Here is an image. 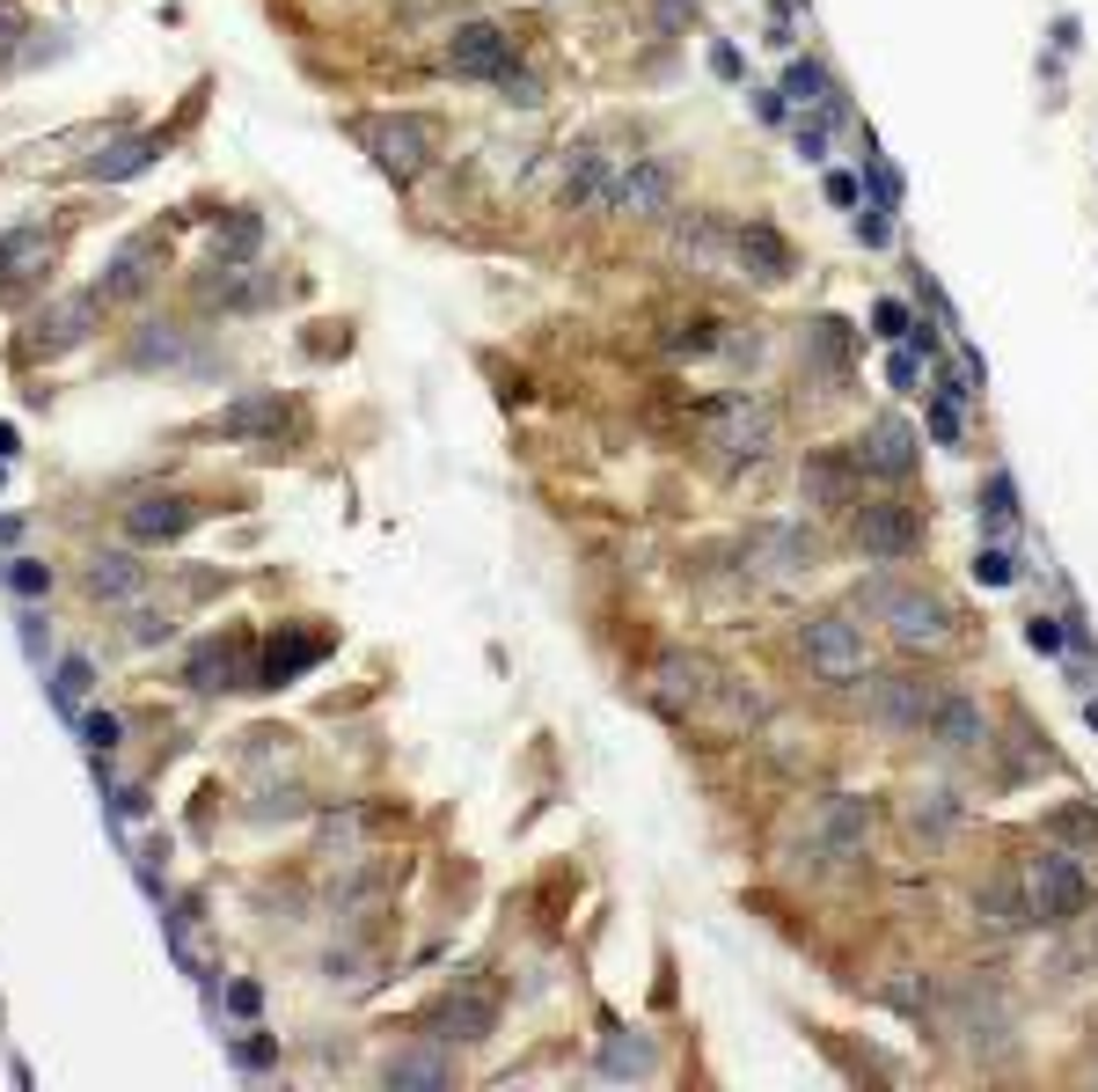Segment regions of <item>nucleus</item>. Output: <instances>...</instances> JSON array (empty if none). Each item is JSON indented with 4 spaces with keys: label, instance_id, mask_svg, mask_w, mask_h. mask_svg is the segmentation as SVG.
Segmentation results:
<instances>
[{
    "label": "nucleus",
    "instance_id": "f257e3e1",
    "mask_svg": "<svg viewBox=\"0 0 1098 1092\" xmlns=\"http://www.w3.org/2000/svg\"><path fill=\"white\" fill-rule=\"evenodd\" d=\"M857 609H872L879 624L894 630L901 653H952L960 645V601L945 587H923V580H872L857 587Z\"/></svg>",
    "mask_w": 1098,
    "mask_h": 1092
},
{
    "label": "nucleus",
    "instance_id": "f03ea898",
    "mask_svg": "<svg viewBox=\"0 0 1098 1092\" xmlns=\"http://www.w3.org/2000/svg\"><path fill=\"white\" fill-rule=\"evenodd\" d=\"M103 316H111V301L103 287H74V294H52L30 308V323L15 337V352H23V367H52V360H67V352H82L96 345L103 331Z\"/></svg>",
    "mask_w": 1098,
    "mask_h": 1092
},
{
    "label": "nucleus",
    "instance_id": "7ed1b4c3",
    "mask_svg": "<svg viewBox=\"0 0 1098 1092\" xmlns=\"http://www.w3.org/2000/svg\"><path fill=\"white\" fill-rule=\"evenodd\" d=\"M937 704H945V682L931 668H887L864 674V726L887 733V741H923L931 733Z\"/></svg>",
    "mask_w": 1098,
    "mask_h": 1092
},
{
    "label": "nucleus",
    "instance_id": "20e7f679",
    "mask_svg": "<svg viewBox=\"0 0 1098 1092\" xmlns=\"http://www.w3.org/2000/svg\"><path fill=\"white\" fill-rule=\"evenodd\" d=\"M937 1027L945 1034H960V1049L975 1055H1004L1018 1034V1011L1004 998V982H989V975H960L945 998H937Z\"/></svg>",
    "mask_w": 1098,
    "mask_h": 1092
},
{
    "label": "nucleus",
    "instance_id": "39448f33",
    "mask_svg": "<svg viewBox=\"0 0 1098 1092\" xmlns=\"http://www.w3.org/2000/svg\"><path fill=\"white\" fill-rule=\"evenodd\" d=\"M352 140L374 155L381 176L418 184L433 169V155H440V118H425V111H381V118H352Z\"/></svg>",
    "mask_w": 1098,
    "mask_h": 1092
},
{
    "label": "nucleus",
    "instance_id": "423d86ee",
    "mask_svg": "<svg viewBox=\"0 0 1098 1092\" xmlns=\"http://www.w3.org/2000/svg\"><path fill=\"white\" fill-rule=\"evenodd\" d=\"M1018 880H1025V902H1033V924H1048V931L1077 924V917L1092 909V873H1084V858L1062 850L1055 836L1018 865Z\"/></svg>",
    "mask_w": 1098,
    "mask_h": 1092
},
{
    "label": "nucleus",
    "instance_id": "0eeeda50",
    "mask_svg": "<svg viewBox=\"0 0 1098 1092\" xmlns=\"http://www.w3.org/2000/svg\"><path fill=\"white\" fill-rule=\"evenodd\" d=\"M293 294H301V279H279L264 264H205L191 279V308L199 316H272Z\"/></svg>",
    "mask_w": 1098,
    "mask_h": 1092
},
{
    "label": "nucleus",
    "instance_id": "6e6552de",
    "mask_svg": "<svg viewBox=\"0 0 1098 1092\" xmlns=\"http://www.w3.org/2000/svg\"><path fill=\"white\" fill-rule=\"evenodd\" d=\"M184 689L191 697H243V689H264V660H257V638L249 630H213L184 653Z\"/></svg>",
    "mask_w": 1098,
    "mask_h": 1092
},
{
    "label": "nucleus",
    "instance_id": "1a4fd4ad",
    "mask_svg": "<svg viewBox=\"0 0 1098 1092\" xmlns=\"http://www.w3.org/2000/svg\"><path fill=\"white\" fill-rule=\"evenodd\" d=\"M703 425H711V448H718V463H726V469L770 463V448H776V411L762 404V396H755V389H726V396H711Z\"/></svg>",
    "mask_w": 1098,
    "mask_h": 1092
},
{
    "label": "nucleus",
    "instance_id": "9d476101",
    "mask_svg": "<svg viewBox=\"0 0 1098 1092\" xmlns=\"http://www.w3.org/2000/svg\"><path fill=\"white\" fill-rule=\"evenodd\" d=\"M205 440H249V448H264V455H279L286 440L301 433V404L279 396V389H243L228 411H213L199 425Z\"/></svg>",
    "mask_w": 1098,
    "mask_h": 1092
},
{
    "label": "nucleus",
    "instance_id": "9b49d317",
    "mask_svg": "<svg viewBox=\"0 0 1098 1092\" xmlns=\"http://www.w3.org/2000/svg\"><path fill=\"white\" fill-rule=\"evenodd\" d=\"M59 272V235L44 220H15L0 228V308H23V301H44Z\"/></svg>",
    "mask_w": 1098,
    "mask_h": 1092
},
{
    "label": "nucleus",
    "instance_id": "f8f14e48",
    "mask_svg": "<svg viewBox=\"0 0 1098 1092\" xmlns=\"http://www.w3.org/2000/svg\"><path fill=\"white\" fill-rule=\"evenodd\" d=\"M799 653H806V674L820 682H864V624H857L850 609H814L806 624H799Z\"/></svg>",
    "mask_w": 1098,
    "mask_h": 1092
},
{
    "label": "nucleus",
    "instance_id": "ddd939ff",
    "mask_svg": "<svg viewBox=\"0 0 1098 1092\" xmlns=\"http://www.w3.org/2000/svg\"><path fill=\"white\" fill-rule=\"evenodd\" d=\"M923 513L908 499H857L850 506V543L872 557V565H901V557H916L923 550Z\"/></svg>",
    "mask_w": 1098,
    "mask_h": 1092
},
{
    "label": "nucleus",
    "instance_id": "4468645a",
    "mask_svg": "<svg viewBox=\"0 0 1098 1092\" xmlns=\"http://www.w3.org/2000/svg\"><path fill=\"white\" fill-rule=\"evenodd\" d=\"M674 191H682V169L667 162V155H630L609 184V213L652 228V220H674Z\"/></svg>",
    "mask_w": 1098,
    "mask_h": 1092
},
{
    "label": "nucleus",
    "instance_id": "2eb2a0df",
    "mask_svg": "<svg viewBox=\"0 0 1098 1092\" xmlns=\"http://www.w3.org/2000/svg\"><path fill=\"white\" fill-rule=\"evenodd\" d=\"M205 513H213V506H205L199 492H132V499H125V536H132L140 550H169V543H184Z\"/></svg>",
    "mask_w": 1098,
    "mask_h": 1092
},
{
    "label": "nucleus",
    "instance_id": "dca6fc26",
    "mask_svg": "<svg viewBox=\"0 0 1098 1092\" xmlns=\"http://www.w3.org/2000/svg\"><path fill=\"white\" fill-rule=\"evenodd\" d=\"M162 272H169V235L162 228H147V235H125L118 250H111V264H103V301L111 308H125V301H147L155 287H162Z\"/></svg>",
    "mask_w": 1098,
    "mask_h": 1092
},
{
    "label": "nucleus",
    "instance_id": "f3484780",
    "mask_svg": "<svg viewBox=\"0 0 1098 1092\" xmlns=\"http://www.w3.org/2000/svg\"><path fill=\"white\" fill-rule=\"evenodd\" d=\"M850 455H857L864 477H879V484H894V492H901V484L923 469V433H916L908 419H872L850 440Z\"/></svg>",
    "mask_w": 1098,
    "mask_h": 1092
},
{
    "label": "nucleus",
    "instance_id": "a211bd4d",
    "mask_svg": "<svg viewBox=\"0 0 1098 1092\" xmlns=\"http://www.w3.org/2000/svg\"><path fill=\"white\" fill-rule=\"evenodd\" d=\"M440 67L454 82H498L506 67H521V44L506 38L498 23H454L448 44H440Z\"/></svg>",
    "mask_w": 1098,
    "mask_h": 1092
},
{
    "label": "nucleus",
    "instance_id": "6ab92c4d",
    "mask_svg": "<svg viewBox=\"0 0 1098 1092\" xmlns=\"http://www.w3.org/2000/svg\"><path fill=\"white\" fill-rule=\"evenodd\" d=\"M718 682H726V674L711 668L703 653H659V668H652V704H659L667 718L711 712V704H718Z\"/></svg>",
    "mask_w": 1098,
    "mask_h": 1092
},
{
    "label": "nucleus",
    "instance_id": "aec40b11",
    "mask_svg": "<svg viewBox=\"0 0 1098 1092\" xmlns=\"http://www.w3.org/2000/svg\"><path fill=\"white\" fill-rule=\"evenodd\" d=\"M799 499L814 506V513H850L864 499V469H857L850 448H806V463H799Z\"/></svg>",
    "mask_w": 1098,
    "mask_h": 1092
},
{
    "label": "nucleus",
    "instance_id": "412c9836",
    "mask_svg": "<svg viewBox=\"0 0 1098 1092\" xmlns=\"http://www.w3.org/2000/svg\"><path fill=\"white\" fill-rule=\"evenodd\" d=\"M923 741H931V756H945V762H975V756L996 748L989 712H981V697H967V689H945V704H937V718H931Z\"/></svg>",
    "mask_w": 1098,
    "mask_h": 1092
},
{
    "label": "nucleus",
    "instance_id": "4be33fe9",
    "mask_svg": "<svg viewBox=\"0 0 1098 1092\" xmlns=\"http://www.w3.org/2000/svg\"><path fill=\"white\" fill-rule=\"evenodd\" d=\"M425 1027H433L440 1042H454V1049H477V1042L498 1034V990H491V982H454L448 998L433 1005Z\"/></svg>",
    "mask_w": 1098,
    "mask_h": 1092
},
{
    "label": "nucleus",
    "instance_id": "5701e85b",
    "mask_svg": "<svg viewBox=\"0 0 1098 1092\" xmlns=\"http://www.w3.org/2000/svg\"><path fill=\"white\" fill-rule=\"evenodd\" d=\"M732 272L755 279V287H784L799 272V257H791V243L776 235L770 220H732Z\"/></svg>",
    "mask_w": 1098,
    "mask_h": 1092
},
{
    "label": "nucleus",
    "instance_id": "b1692460",
    "mask_svg": "<svg viewBox=\"0 0 1098 1092\" xmlns=\"http://www.w3.org/2000/svg\"><path fill=\"white\" fill-rule=\"evenodd\" d=\"M88 601H111V609H132L140 594L155 587V565H140V550H88L82 565Z\"/></svg>",
    "mask_w": 1098,
    "mask_h": 1092
},
{
    "label": "nucleus",
    "instance_id": "393cba45",
    "mask_svg": "<svg viewBox=\"0 0 1098 1092\" xmlns=\"http://www.w3.org/2000/svg\"><path fill=\"white\" fill-rule=\"evenodd\" d=\"M857 360V331L843 316H814L799 323V375H820V381H843Z\"/></svg>",
    "mask_w": 1098,
    "mask_h": 1092
},
{
    "label": "nucleus",
    "instance_id": "a878e982",
    "mask_svg": "<svg viewBox=\"0 0 1098 1092\" xmlns=\"http://www.w3.org/2000/svg\"><path fill=\"white\" fill-rule=\"evenodd\" d=\"M615 155H601L594 140L586 147H571L565 155V176H557V206L565 213H586V206H609V184H615Z\"/></svg>",
    "mask_w": 1098,
    "mask_h": 1092
},
{
    "label": "nucleus",
    "instance_id": "bb28decb",
    "mask_svg": "<svg viewBox=\"0 0 1098 1092\" xmlns=\"http://www.w3.org/2000/svg\"><path fill=\"white\" fill-rule=\"evenodd\" d=\"M864 836H872V799H857V792L820 799V814H814V843L828 850V858H857V850H864Z\"/></svg>",
    "mask_w": 1098,
    "mask_h": 1092
},
{
    "label": "nucleus",
    "instance_id": "cd10ccee",
    "mask_svg": "<svg viewBox=\"0 0 1098 1092\" xmlns=\"http://www.w3.org/2000/svg\"><path fill=\"white\" fill-rule=\"evenodd\" d=\"M674 257L689 272H732V220H718V213H682L674 220Z\"/></svg>",
    "mask_w": 1098,
    "mask_h": 1092
},
{
    "label": "nucleus",
    "instance_id": "c85d7f7f",
    "mask_svg": "<svg viewBox=\"0 0 1098 1092\" xmlns=\"http://www.w3.org/2000/svg\"><path fill=\"white\" fill-rule=\"evenodd\" d=\"M975 924H989L996 938H1018V931L1033 924V902H1025V880L1018 873H989V880H975Z\"/></svg>",
    "mask_w": 1098,
    "mask_h": 1092
},
{
    "label": "nucleus",
    "instance_id": "c756f323",
    "mask_svg": "<svg viewBox=\"0 0 1098 1092\" xmlns=\"http://www.w3.org/2000/svg\"><path fill=\"white\" fill-rule=\"evenodd\" d=\"M381 1086H454V1042H440V1034H425V1049H404V1055H389L381 1063Z\"/></svg>",
    "mask_w": 1098,
    "mask_h": 1092
},
{
    "label": "nucleus",
    "instance_id": "7c9ffc66",
    "mask_svg": "<svg viewBox=\"0 0 1098 1092\" xmlns=\"http://www.w3.org/2000/svg\"><path fill=\"white\" fill-rule=\"evenodd\" d=\"M191 323H140L132 331V345H125V360L140 367V375H155V367H184L191 360Z\"/></svg>",
    "mask_w": 1098,
    "mask_h": 1092
},
{
    "label": "nucleus",
    "instance_id": "2f4dec72",
    "mask_svg": "<svg viewBox=\"0 0 1098 1092\" xmlns=\"http://www.w3.org/2000/svg\"><path fill=\"white\" fill-rule=\"evenodd\" d=\"M330 653V630H279L272 653H264V689H286L293 674H308Z\"/></svg>",
    "mask_w": 1098,
    "mask_h": 1092
},
{
    "label": "nucleus",
    "instance_id": "473e14b6",
    "mask_svg": "<svg viewBox=\"0 0 1098 1092\" xmlns=\"http://www.w3.org/2000/svg\"><path fill=\"white\" fill-rule=\"evenodd\" d=\"M155 155H162V140H155V132H132V140H111L103 155H88L82 176L88 184H125V176H140V169L155 162Z\"/></svg>",
    "mask_w": 1098,
    "mask_h": 1092
},
{
    "label": "nucleus",
    "instance_id": "72a5a7b5",
    "mask_svg": "<svg viewBox=\"0 0 1098 1092\" xmlns=\"http://www.w3.org/2000/svg\"><path fill=\"white\" fill-rule=\"evenodd\" d=\"M674 360H711L718 345H726V316H711V308H689V316H667V337H659Z\"/></svg>",
    "mask_w": 1098,
    "mask_h": 1092
},
{
    "label": "nucleus",
    "instance_id": "f704fd0d",
    "mask_svg": "<svg viewBox=\"0 0 1098 1092\" xmlns=\"http://www.w3.org/2000/svg\"><path fill=\"white\" fill-rule=\"evenodd\" d=\"M257 250H264V213H220V228H213V264H257Z\"/></svg>",
    "mask_w": 1098,
    "mask_h": 1092
},
{
    "label": "nucleus",
    "instance_id": "c9c22d12",
    "mask_svg": "<svg viewBox=\"0 0 1098 1092\" xmlns=\"http://www.w3.org/2000/svg\"><path fill=\"white\" fill-rule=\"evenodd\" d=\"M784 96H791L799 111H828V118H843V88L828 82V67H820V59H791V74H784Z\"/></svg>",
    "mask_w": 1098,
    "mask_h": 1092
},
{
    "label": "nucleus",
    "instance_id": "e433bc0d",
    "mask_svg": "<svg viewBox=\"0 0 1098 1092\" xmlns=\"http://www.w3.org/2000/svg\"><path fill=\"white\" fill-rule=\"evenodd\" d=\"M908 829L923 843H945L952 829H960V799L945 792V785H931V792H908Z\"/></svg>",
    "mask_w": 1098,
    "mask_h": 1092
},
{
    "label": "nucleus",
    "instance_id": "4c0bfd02",
    "mask_svg": "<svg viewBox=\"0 0 1098 1092\" xmlns=\"http://www.w3.org/2000/svg\"><path fill=\"white\" fill-rule=\"evenodd\" d=\"M1040 836H1055L1062 850H1077V858H1098V814L1084 806V799H1069V806H1055L1048 814V829Z\"/></svg>",
    "mask_w": 1098,
    "mask_h": 1092
},
{
    "label": "nucleus",
    "instance_id": "58836bf2",
    "mask_svg": "<svg viewBox=\"0 0 1098 1092\" xmlns=\"http://www.w3.org/2000/svg\"><path fill=\"white\" fill-rule=\"evenodd\" d=\"M176 638V609H147V594L132 601V645H162Z\"/></svg>",
    "mask_w": 1098,
    "mask_h": 1092
},
{
    "label": "nucleus",
    "instance_id": "ea45409f",
    "mask_svg": "<svg viewBox=\"0 0 1098 1092\" xmlns=\"http://www.w3.org/2000/svg\"><path fill=\"white\" fill-rule=\"evenodd\" d=\"M8 587L23 594V601H44L52 594V565L44 557H8Z\"/></svg>",
    "mask_w": 1098,
    "mask_h": 1092
},
{
    "label": "nucleus",
    "instance_id": "a19ab883",
    "mask_svg": "<svg viewBox=\"0 0 1098 1092\" xmlns=\"http://www.w3.org/2000/svg\"><path fill=\"white\" fill-rule=\"evenodd\" d=\"M828 126H835L828 111H799V118H791V140H799V162H820V155H828Z\"/></svg>",
    "mask_w": 1098,
    "mask_h": 1092
},
{
    "label": "nucleus",
    "instance_id": "79ce46f5",
    "mask_svg": "<svg viewBox=\"0 0 1098 1092\" xmlns=\"http://www.w3.org/2000/svg\"><path fill=\"white\" fill-rule=\"evenodd\" d=\"M82 741H88V756H118L125 718H118V712H88V718H82Z\"/></svg>",
    "mask_w": 1098,
    "mask_h": 1092
},
{
    "label": "nucleus",
    "instance_id": "37998d69",
    "mask_svg": "<svg viewBox=\"0 0 1098 1092\" xmlns=\"http://www.w3.org/2000/svg\"><path fill=\"white\" fill-rule=\"evenodd\" d=\"M88 682H96L88 653H67V660H59V697H67V704H82V697H88Z\"/></svg>",
    "mask_w": 1098,
    "mask_h": 1092
},
{
    "label": "nucleus",
    "instance_id": "c03bdc74",
    "mask_svg": "<svg viewBox=\"0 0 1098 1092\" xmlns=\"http://www.w3.org/2000/svg\"><path fill=\"white\" fill-rule=\"evenodd\" d=\"M491 88H498L506 103H521V111H535V103H542V82H535V74H521V67H506Z\"/></svg>",
    "mask_w": 1098,
    "mask_h": 1092
},
{
    "label": "nucleus",
    "instance_id": "a18cd8bd",
    "mask_svg": "<svg viewBox=\"0 0 1098 1092\" xmlns=\"http://www.w3.org/2000/svg\"><path fill=\"white\" fill-rule=\"evenodd\" d=\"M23 38H38V30L23 23V8H15V0H0V67L15 59V44H23Z\"/></svg>",
    "mask_w": 1098,
    "mask_h": 1092
},
{
    "label": "nucleus",
    "instance_id": "49530a36",
    "mask_svg": "<svg viewBox=\"0 0 1098 1092\" xmlns=\"http://www.w3.org/2000/svg\"><path fill=\"white\" fill-rule=\"evenodd\" d=\"M887 213H894V206H864V213H857V243H864V250H887V243H894Z\"/></svg>",
    "mask_w": 1098,
    "mask_h": 1092
},
{
    "label": "nucleus",
    "instance_id": "de8ad7c7",
    "mask_svg": "<svg viewBox=\"0 0 1098 1092\" xmlns=\"http://www.w3.org/2000/svg\"><path fill=\"white\" fill-rule=\"evenodd\" d=\"M652 23H659L667 38H674V30H689V23H696V0H652Z\"/></svg>",
    "mask_w": 1098,
    "mask_h": 1092
},
{
    "label": "nucleus",
    "instance_id": "09e8293b",
    "mask_svg": "<svg viewBox=\"0 0 1098 1092\" xmlns=\"http://www.w3.org/2000/svg\"><path fill=\"white\" fill-rule=\"evenodd\" d=\"M601 1063H609V1071H652V1049H645V1042H609Z\"/></svg>",
    "mask_w": 1098,
    "mask_h": 1092
},
{
    "label": "nucleus",
    "instance_id": "8fccbe9b",
    "mask_svg": "<svg viewBox=\"0 0 1098 1092\" xmlns=\"http://www.w3.org/2000/svg\"><path fill=\"white\" fill-rule=\"evenodd\" d=\"M981 499H989V506H981V513H989V528H1011V484H1004V477H989V492H981Z\"/></svg>",
    "mask_w": 1098,
    "mask_h": 1092
},
{
    "label": "nucleus",
    "instance_id": "3c124183",
    "mask_svg": "<svg viewBox=\"0 0 1098 1092\" xmlns=\"http://www.w3.org/2000/svg\"><path fill=\"white\" fill-rule=\"evenodd\" d=\"M975 572L989 580V587H1011V550H996V543H989V550L975 557Z\"/></svg>",
    "mask_w": 1098,
    "mask_h": 1092
},
{
    "label": "nucleus",
    "instance_id": "603ef678",
    "mask_svg": "<svg viewBox=\"0 0 1098 1092\" xmlns=\"http://www.w3.org/2000/svg\"><path fill=\"white\" fill-rule=\"evenodd\" d=\"M257 1005H264L257 982H228V1011H235V1019H257Z\"/></svg>",
    "mask_w": 1098,
    "mask_h": 1092
},
{
    "label": "nucleus",
    "instance_id": "864d4df0",
    "mask_svg": "<svg viewBox=\"0 0 1098 1092\" xmlns=\"http://www.w3.org/2000/svg\"><path fill=\"white\" fill-rule=\"evenodd\" d=\"M1025 638H1033L1040 653H1062V624H1055V616H1033V624H1025Z\"/></svg>",
    "mask_w": 1098,
    "mask_h": 1092
},
{
    "label": "nucleus",
    "instance_id": "5fc2aeb1",
    "mask_svg": "<svg viewBox=\"0 0 1098 1092\" xmlns=\"http://www.w3.org/2000/svg\"><path fill=\"white\" fill-rule=\"evenodd\" d=\"M828 199H835V206H864V184H857V176H843V169H835V176H828Z\"/></svg>",
    "mask_w": 1098,
    "mask_h": 1092
},
{
    "label": "nucleus",
    "instance_id": "6e6d98bb",
    "mask_svg": "<svg viewBox=\"0 0 1098 1092\" xmlns=\"http://www.w3.org/2000/svg\"><path fill=\"white\" fill-rule=\"evenodd\" d=\"M711 74H718V82H740V52H732V44H711Z\"/></svg>",
    "mask_w": 1098,
    "mask_h": 1092
},
{
    "label": "nucleus",
    "instance_id": "4d7b16f0",
    "mask_svg": "<svg viewBox=\"0 0 1098 1092\" xmlns=\"http://www.w3.org/2000/svg\"><path fill=\"white\" fill-rule=\"evenodd\" d=\"M879 331H887V337H908V308H901V301H879Z\"/></svg>",
    "mask_w": 1098,
    "mask_h": 1092
},
{
    "label": "nucleus",
    "instance_id": "13d9d810",
    "mask_svg": "<svg viewBox=\"0 0 1098 1092\" xmlns=\"http://www.w3.org/2000/svg\"><path fill=\"white\" fill-rule=\"evenodd\" d=\"M931 425H937V440H960V411L952 404H931Z\"/></svg>",
    "mask_w": 1098,
    "mask_h": 1092
},
{
    "label": "nucleus",
    "instance_id": "bf43d9fd",
    "mask_svg": "<svg viewBox=\"0 0 1098 1092\" xmlns=\"http://www.w3.org/2000/svg\"><path fill=\"white\" fill-rule=\"evenodd\" d=\"M235 1055H243V1071H257V1063H272V1042H243Z\"/></svg>",
    "mask_w": 1098,
    "mask_h": 1092
},
{
    "label": "nucleus",
    "instance_id": "052dcab7",
    "mask_svg": "<svg viewBox=\"0 0 1098 1092\" xmlns=\"http://www.w3.org/2000/svg\"><path fill=\"white\" fill-rule=\"evenodd\" d=\"M8 455H15V425H0V463H8Z\"/></svg>",
    "mask_w": 1098,
    "mask_h": 1092
},
{
    "label": "nucleus",
    "instance_id": "680f3d73",
    "mask_svg": "<svg viewBox=\"0 0 1098 1092\" xmlns=\"http://www.w3.org/2000/svg\"><path fill=\"white\" fill-rule=\"evenodd\" d=\"M1092 967H1098V924H1092Z\"/></svg>",
    "mask_w": 1098,
    "mask_h": 1092
},
{
    "label": "nucleus",
    "instance_id": "e2e57ef3",
    "mask_svg": "<svg viewBox=\"0 0 1098 1092\" xmlns=\"http://www.w3.org/2000/svg\"><path fill=\"white\" fill-rule=\"evenodd\" d=\"M542 8H557V0H542Z\"/></svg>",
    "mask_w": 1098,
    "mask_h": 1092
}]
</instances>
